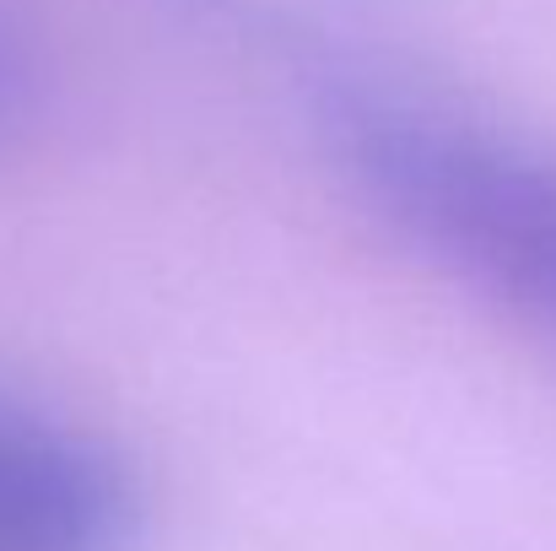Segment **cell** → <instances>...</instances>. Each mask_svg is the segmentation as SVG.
Here are the masks:
<instances>
[{
  "label": "cell",
  "instance_id": "1",
  "mask_svg": "<svg viewBox=\"0 0 556 551\" xmlns=\"http://www.w3.org/2000/svg\"><path fill=\"white\" fill-rule=\"evenodd\" d=\"M336 168L454 287L556 358V152L405 92L325 103Z\"/></svg>",
  "mask_w": 556,
  "mask_h": 551
},
{
  "label": "cell",
  "instance_id": "2",
  "mask_svg": "<svg viewBox=\"0 0 556 551\" xmlns=\"http://www.w3.org/2000/svg\"><path fill=\"white\" fill-rule=\"evenodd\" d=\"M130 465L87 427L0 395V551H130Z\"/></svg>",
  "mask_w": 556,
  "mask_h": 551
},
{
  "label": "cell",
  "instance_id": "3",
  "mask_svg": "<svg viewBox=\"0 0 556 551\" xmlns=\"http://www.w3.org/2000/svg\"><path fill=\"white\" fill-rule=\"evenodd\" d=\"M38 98H43L38 54H33V43L22 38V27L0 11V152L33 125Z\"/></svg>",
  "mask_w": 556,
  "mask_h": 551
}]
</instances>
